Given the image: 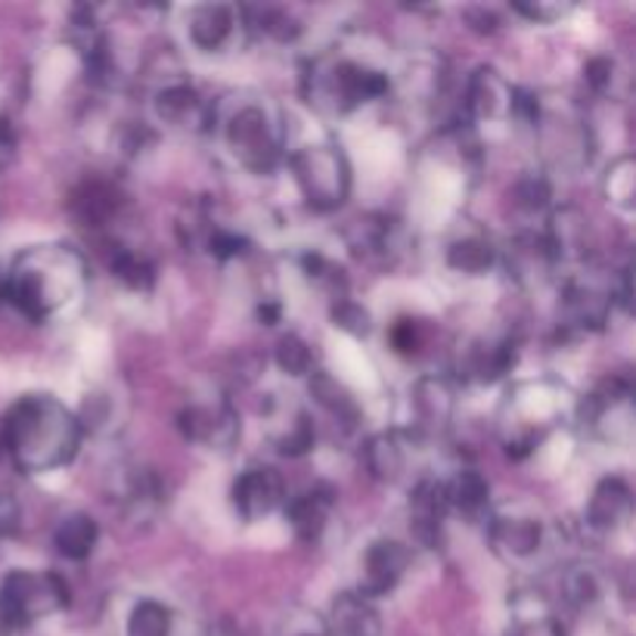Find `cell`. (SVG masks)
<instances>
[{
  "label": "cell",
  "mask_w": 636,
  "mask_h": 636,
  "mask_svg": "<svg viewBox=\"0 0 636 636\" xmlns=\"http://www.w3.org/2000/svg\"><path fill=\"white\" fill-rule=\"evenodd\" d=\"M414 407L426 426H445L453 410V395L441 379H419L414 388Z\"/></svg>",
  "instance_id": "d4e9b609"
},
{
  "label": "cell",
  "mask_w": 636,
  "mask_h": 636,
  "mask_svg": "<svg viewBox=\"0 0 636 636\" xmlns=\"http://www.w3.org/2000/svg\"><path fill=\"white\" fill-rule=\"evenodd\" d=\"M208 636H246V634L239 630L237 624L223 621V624H218V627H211V634H208Z\"/></svg>",
  "instance_id": "b9f144b4"
},
{
  "label": "cell",
  "mask_w": 636,
  "mask_h": 636,
  "mask_svg": "<svg viewBox=\"0 0 636 636\" xmlns=\"http://www.w3.org/2000/svg\"><path fill=\"white\" fill-rule=\"evenodd\" d=\"M19 528V503L10 493H0V538H10Z\"/></svg>",
  "instance_id": "f35d334b"
},
{
  "label": "cell",
  "mask_w": 636,
  "mask_h": 636,
  "mask_svg": "<svg viewBox=\"0 0 636 636\" xmlns=\"http://www.w3.org/2000/svg\"><path fill=\"white\" fill-rule=\"evenodd\" d=\"M447 264L460 273H484L493 264V246L488 239H460L447 249Z\"/></svg>",
  "instance_id": "4316f807"
},
{
  "label": "cell",
  "mask_w": 636,
  "mask_h": 636,
  "mask_svg": "<svg viewBox=\"0 0 636 636\" xmlns=\"http://www.w3.org/2000/svg\"><path fill=\"white\" fill-rule=\"evenodd\" d=\"M562 307H565V314H569L574 326L599 330L605 320H608L612 299L603 295V292H596L593 286H584V283H569L565 295H562Z\"/></svg>",
  "instance_id": "7402d4cb"
},
{
  "label": "cell",
  "mask_w": 636,
  "mask_h": 636,
  "mask_svg": "<svg viewBox=\"0 0 636 636\" xmlns=\"http://www.w3.org/2000/svg\"><path fill=\"white\" fill-rule=\"evenodd\" d=\"M175 630V615L168 605L156 603V599H144L131 608L127 618V636H171Z\"/></svg>",
  "instance_id": "484cf974"
},
{
  "label": "cell",
  "mask_w": 636,
  "mask_h": 636,
  "mask_svg": "<svg viewBox=\"0 0 636 636\" xmlns=\"http://www.w3.org/2000/svg\"><path fill=\"white\" fill-rule=\"evenodd\" d=\"M233 25H237V19H233L230 7H223V3H202V7H196L190 13L192 44L215 53V50H221L230 41Z\"/></svg>",
  "instance_id": "ac0fdd59"
},
{
  "label": "cell",
  "mask_w": 636,
  "mask_h": 636,
  "mask_svg": "<svg viewBox=\"0 0 636 636\" xmlns=\"http://www.w3.org/2000/svg\"><path fill=\"white\" fill-rule=\"evenodd\" d=\"M0 636H19V627L3 615V608H0Z\"/></svg>",
  "instance_id": "7bdbcfd3"
},
{
  "label": "cell",
  "mask_w": 636,
  "mask_h": 636,
  "mask_svg": "<svg viewBox=\"0 0 636 636\" xmlns=\"http://www.w3.org/2000/svg\"><path fill=\"white\" fill-rule=\"evenodd\" d=\"M466 22H469L478 34H491L493 29H497V17H493L491 10H484V7L466 10Z\"/></svg>",
  "instance_id": "ab89813d"
},
{
  "label": "cell",
  "mask_w": 636,
  "mask_h": 636,
  "mask_svg": "<svg viewBox=\"0 0 636 636\" xmlns=\"http://www.w3.org/2000/svg\"><path fill=\"white\" fill-rule=\"evenodd\" d=\"M289 165H292V175H295L304 202L311 208L333 211L348 199L351 165L338 146H304L289 159Z\"/></svg>",
  "instance_id": "3957f363"
},
{
  "label": "cell",
  "mask_w": 636,
  "mask_h": 636,
  "mask_svg": "<svg viewBox=\"0 0 636 636\" xmlns=\"http://www.w3.org/2000/svg\"><path fill=\"white\" fill-rule=\"evenodd\" d=\"M87 286V264L69 246H34L13 261L3 295L22 317L44 323L79 299Z\"/></svg>",
  "instance_id": "7a4b0ae2"
},
{
  "label": "cell",
  "mask_w": 636,
  "mask_h": 636,
  "mask_svg": "<svg viewBox=\"0 0 636 636\" xmlns=\"http://www.w3.org/2000/svg\"><path fill=\"white\" fill-rule=\"evenodd\" d=\"M258 317H261V323L273 326L277 317H280V307H277V304H261V307H258Z\"/></svg>",
  "instance_id": "60d3db41"
},
{
  "label": "cell",
  "mask_w": 636,
  "mask_h": 636,
  "mask_svg": "<svg viewBox=\"0 0 636 636\" xmlns=\"http://www.w3.org/2000/svg\"><path fill=\"white\" fill-rule=\"evenodd\" d=\"M612 72H615V65L612 60H590L587 69H584V79L593 91H608V84H612Z\"/></svg>",
  "instance_id": "74e56055"
},
{
  "label": "cell",
  "mask_w": 636,
  "mask_h": 636,
  "mask_svg": "<svg viewBox=\"0 0 636 636\" xmlns=\"http://www.w3.org/2000/svg\"><path fill=\"white\" fill-rule=\"evenodd\" d=\"M3 445L22 472H50L75 460L81 426L56 398L25 395L3 419Z\"/></svg>",
  "instance_id": "6da1fadb"
},
{
  "label": "cell",
  "mask_w": 636,
  "mask_h": 636,
  "mask_svg": "<svg viewBox=\"0 0 636 636\" xmlns=\"http://www.w3.org/2000/svg\"><path fill=\"white\" fill-rule=\"evenodd\" d=\"M388 91V79L357 63H335L330 69H314L307 75V96L320 110L351 112Z\"/></svg>",
  "instance_id": "5b68a950"
},
{
  "label": "cell",
  "mask_w": 636,
  "mask_h": 636,
  "mask_svg": "<svg viewBox=\"0 0 636 636\" xmlns=\"http://www.w3.org/2000/svg\"><path fill=\"white\" fill-rule=\"evenodd\" d=\"M118 192L110 184H103V180H91V184H81L75 196H72V211L79 215L81 221L87 223H106L115 215V208H118Z\"/></svg>",
  "instance_id": "603a6c76"
},
{
  "label": "cell",
  "mask_w": 636,
  "mask_h": 636,
  "mask_svg": "<svg viewBox=\"0 0 636 636\" xmlns=\"http://www.w3.org/2000/svg\"><path fill=\"white\" fill-rule=\"evenodd\" d=\"M227 146L233 149L239 165H246L254 175L273 171L280 161V137L271 125V115L261 106H242L227 125Z\"/></svg>",
  "instance_id": "8992f818"
},
{
  "label": "cell",
  "mask_w": 636,
  "mask_h": 636,
  "mask_svg": "<svg viewBox=\"0 0 636 636\" xmlns=\"http://www.w3.org/2000/svg\"><path fill=\"white\" fill-rule=\"evenodd\" d=\"M69 605V587L60 574L19 569L0 584V608L19 630L32 621H41Z\"/></svg>",
  "instance_id": "277c9868"
},
{
  "label": "cell",
  "mask_w": 636,
  "mask_h": 636,
  "mask_svg": "<svg viewBox=\"0 0 636 636\" xmlns=\"http://www.w3.org/2000/svg\"><path fill=\"white\" fill-rule=\"evenodd\" d=\"M634 509V493L624 478H603L590 497L587 525L596 531H618Z\"/></svg>",
  "instance_id": "30bf717a"
},
{
  "label": "cell",
  "mask_w": 636,
  "mask_h": 636,
  "mask_svg": "<svg viewBox=\"0 0 636 636\" xmlns=\"http://www.w3.org/2000/svg\"><path fill=\"white\" fill-rule=\"evenodd\" d=\"M447 515L445 481H419L410 493V531L419 543L435 546Z\"/></svg>",
  "instance_id": "9c48e42d"
},
{
  "label": "cell",
  "mask_w": 636,
  "mask_h": 636,
  "mask_svg": "<svg viewBox=\"0 0 636 636\" xmlns=\"http://www.w3.org/2000/svg\"><path fill=\"white\" fill-rule=\"evenodd\" d=\"M562 590H565V599L577 605V608H587V605L599 599V581H596V574L590 572V569H574V572H569Z\"/></svg>",
  "instance_id": "1f68e13d"
},
{
  "label": "cell",
  "mask_w": 636,
  "mask_h": 636,
  "mask_svg": "<svg viewBox=\"0 0 636 636\" xmlns=\"http://www.w3.org/2000/svg\"><path fill=\"white\" fill-rule=\"evenodd\" d=\"M277 366L286 373V376H307L314 369V354H311V345L304 342L302 335L289 333L280 338L277 345Z\"/></svg>",
  "instance_id": "f1b7e54d"
},
{
  "label": "cell",
  "mask_w": 636,
  "mask_h": 636,
  "mask_svg": "<svg viewBox=\"0 0 636 636\" xmlns=\"http://www.w3.org/2000/svg\"><path fill=\"white\" fill-rule=\"evenodd\" d=\"M110 271L131 289H146L153 286V280H156V271H153V264L140 258L137 252H131L125 246H115V252L110 254Z\"/></svg>",
  "instance_id": "83f0119b"
},
{
  "label": "cell",
  "mask_w": 636,
  "mask_h": 636,
  "mask_svg": "<svg viewBox=\"0 0 636 636\" xmlns=\"http://www.w3.org/2000/svg\"><path fill=\"white\" fill-rule=\"evenodd\" d=\"M605 196H608V202H615V206L634 208V159H630V156H624V159H618L608 168Z\"/></svg>",
  "instance_id": "f546056e"
},
{
  "label": "cell",
  "mask_w": 636,
  "mask_h": 636,
  "mask_svg": "<svg viewBox=\"0 0 636 636\" xmlns=\"http://www.w3.org/2000/svg\"><path fill=\"white\" fill-rule=\"evenodd\" d=\"M410 565V550L400 541H376L361 562V596H385L398 587V581Z\"/></svg>",
  "instance_id": "52a82bcc"
},
{
  "label": "cell",
  "mask_w": 636,
  "mask_h": 636,
  "mask_svg": "<svg viewBox=\"0 0 636 636\" xmlns=\"http://www.w3.org/2000/svg\"><path fill=\"white\" fill-rule=\"evenodd\" d=\"M512 361H515V354L509 342H481L466 354V376L478 382H493L507 373Z\"/></svg>",
  "instance_id": "cb8c5ba5"
},
{
  "label": "cell",
  "mask_w": 636,
  "mask_h": 636,
  "mask_svg": "<svg viewBox=\"0 0 636 636\" xmlns=\"http://www.w3.org/2000/svg\"><path fill=\"white\" fill-rule=\"evenodd\" d=\"M13 144V127H10V122L0 115V146H10Z\"/></svg>",
  "instance_id": "ee69618b"
},
{
  "label": "cell",
  "mask_w": 636,
  "mask_h": 636,
  "mask_svg": "<svg viewBox=\"0 0 636 636\" xmlns=\"http://www.w3.org/2000/svg\"><path fill=\"white\" fill-rule=\"evenodd\" d=\"M311 395H314L320 407L333 416V419H338L345 429H354V426L361 423V407H357L354 395H351L348 388L335 379V376H330L326 369L311 373Z\"/></svg>",
  "instance_id": "d6986e66"
},
{
  "label": "cell",
  "mask_w": 636,
  "mask_h": 636,
  "mask_svg": "<svg viewBox=\"0 0 636 636\" xmlns=\"http://www.w3.org/2000/svg\"><path fill=\"white\" fill-rule=\"evenodd\" d=\"M366 466L379 481H398L407 469V441L398 431H382L366 445Z\"/></svg>",
  "instance_id": "44dd1931"
},
{
  "label": "cell",
  "mask_w": 636,
  "mask_h": 636,
  "mask_svg": "<svg viewBox=\"0 0 636 636\" xmlns=\"http://www.w3.org/2000/svg\"><path fill=\"white\" fill-rule=\"evenodd\" d=\"M283 478L271 466H254L242 472L233 484V507L246 522H258L271 515L283 503Z\"/></svg>",
  "instance_id": "ba28073f"
},
{
  "label": "cell",
  "mask_w": 636,
  "mask_h": 636,
  "mask_svg": "<svg viewBox=\"0 0 636 636\" xmlns=\"http://www.w3.org/2000/svg\"><path fill=\"white\" fill-rule=\"evenodd\" d=\"M491 538L507 556L528 559L541 550L543 528L538 519H528V515H500L493 519Z\"/></svg>",
  "instance_id": "2e32d148"
},
{
  "label": "cell",
  "mask_w": 636,
  "mask_h": 636,
  "mask_svg": "<svg viewBox=\"0 0 636 636\" xmlns=\"http://www.w3.org/2000/svg\"><path fill=\"white\" fill-rule=\"evenodd\" d=\"M156 112L165 125L175 127H202L208 125V115L211 110L206 106V100L196 94L187 84H175V87H165L156 96Z\"/></svg>",
  "instance_id": "e0dca14e"
},
{
  "label": "cell",
  "mask_w": 636,
  "mask_h": 636,
  "mask_svg": "<svg viewBox=\"0 0 636 636\" xmlns=\"http://www.w3.org/2000/svg\"><path fill=\"white\" fill-rule=\"evenodd\" d=\"M246 246H249L246 239L233 237V233H223V230H215L211 239H208V249H211L215 258H233V254L246 252Z\"/></svg>",
  "instance_id": "d590c367"
},
{
  "label": "cell",
  "mask_w": 636,
  "mask_h": 636,
  "mask_svg": "<svg viewBox=\"0 0 636 636\" xmlns=\"http://www.w3.org/2000/svg\"><path fill=\"white\" fill-rule=\"evenodd\" d=\"M277 447H280L283 457H302L314 447V426H311L307 414L295 416V423L277 438Z\"/></svg>",
  "instance_id": "d6a6232c"
},
{
  "label": "cell",
  "mask_w": 636,
  "mask_h": 636,
  "mask_svg": "<svg viewBox=\"0 0 636 636\" xmlns=\"http://www.w3.org/2000/svg\"><path fill=\"white\" fill-rule=\"evenodd\" d=\"M333 323L351 335H366L369 333V311H366L364 304L338 299L333 304Z\"/></svg>",
  "instance_id": "836d02e7"
},
{
  "label": "cell",
  "mask_w": 636,
  "mask_h": 636,
  "mask_svg": "<svg viewBox=\"0 0 636 636\" xmlns=\"http://www.w3.org/2000/svg\"><path fill=\"white\" fill-rule=\"evenodd\" d=\"M180 431L184 438H190L196 445L227 447L237 441V419L230 410H208V407H187L180 414Z\"/></svg>",
  "instance_id": "4fadbf2b"
},
{
  "label": "cell",
  "mask_w": 636,
  "mask_h": 636,
  "mask_svg": "<svg viewBox=\"0 0 636 636\" xmlns=\"http://www.w3.org/2000/svg\"><path fill=\"white\" fill-rule=\"evenodd\" d=\"M335 507V491L330 484H317L311 491H304L302 497H295L289 503V522L292 531L302 543H317L323 528L330 522V512Z\"/></svg>",
  "instance_id": "8fae6325"
},
{
  "label": "cell",
  "mask_w": 636,
  "mask_h": 636,
  "mask_svg": "<svg viewBox=\"0 0 636 636\" xmlns=\"http://www.w3.org/2000/svg\"><path fill=\"white\" fill-rule=\"evenodd\" d=\"M335 636H382V618L361 593H342L330 612Z\"/></svg>",
  "instance_id": "9a60e30c"
},
{
  "label": "cell",
  "mask_w": 636,
  "mask_h": 636,
  "mask_svg": "<svg viewBox=\"0 0 636 636\" xmlns=\"http://www.w3.org/2000/svg\"><path fill=\"white\" fill-rule=\"evenodd\" d=\"M0 295H3V280H0Z\"/></svg>",
  "instance_id": "f6af8a7d"
},
{
  "label": "cell",
  "mask_w": 636,
  "mask_h": 636,
  "mask_svg": "<svg viewBox=\"0 0 636 636\" xmlns=\"http://www.w3.org/2000/svg\"><path fill=\"white\" fill-rule=\"evenodd\" d=\"M466 110L472 118H503L512 112V87L488 65H481L466 94Z\"/></svg>",
  "instance_id": "7c38bea8"
},
{
  "label": "cell",
  "mask_w": 636,
  "mask_h": 636,
  "mask_svg": "<svg viewBox=\"0 0 636 636\" xmlns=\"http://www.w3.org/2000/svg\"><path fill=\"white\" fill-rule=\"evenodd\" d=\"M96 541H100V525L87 512H72L60 519V525L53 531V543L60 550V556L72 559V562H84L94 553Z\"/></svg>",
  "instance_id": "ffe728a7"
},
{
  "label": "cell",
  "mask_w": 636,
  "mask_h": 636,
  "mask_svg": "<svg viewBox=\"0 0 636 636\" xmlns=\"http://www.w3.org/2000/svg\"><path fill=\"white\" fill-rule=\"evenodd\" d=\"M512 10L522 13V17L534 19V22H556V19L565 17L572 7H569V3H515Z\"/></svg>",
  "instance_id": "e575fe53"
},
{
  "label": "cell",
  "mask_w": 636,
  "mask_h": 636,
  "mask_svg": "<svg viewBox=\"0 0 636 636\" xmlns=\"http://www.w3.org/2000/svg\"><path fill=\"white\" fill-rule=\"evenodd\" d=\"M550 199H553V190H550V184L538 175L522 177V180L512 187V206L522 208L528 215L543 211V208L550 206Z\"/></svg>",
  "instance_id": "4dcf8cb0"
},
{
  "label": "cell",
  "mask_w": 636,
  "mask_h": 636,
  "mask_svg": "<svg viewBox=\"0 0 636 636\" xmlns=\"http://www.w3.org/2000/svg\"><path fill=\"white\" fill-rule=\"evenodd\" d=\"M447 509L460 512L469 522H481L488 515V503H491V484L484 481L476 469H462L457 476L445 481Z\"/></svg>",
  "instance_id": "5bb4252c"
},
{
  "label": "cell",
  "mask_w": 636,
  "mask_h": 636,
  "mask_svg": "<svg viewBox=\"0 0 636 636\" xmlns=\"http://www.w3.org/2000/svg\"><path fill=\"white\" fill-rule=\"evenodd\" d=\"M392 342L400 354H416L419 351V323L414 320H400L398 326L392 330Z\"/></svg>",
  "instance_id": "8d00e7d4"
},
{
  "label": "cell",
  "mask_w": 636,
  "mask_h": 636,
  "mask_svg": "<svg viewBox=\"0 0 636 636\" xmlns=\"http://www.w3.org/2000/svg\"><path fill=\"white\" fill-rule=\"evenodd\" d=\"M302 636H323V634H302Z\"/></svg>",
  "instance_id": "bcb514c9"
}]
</instances>
